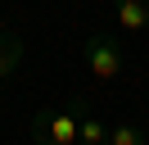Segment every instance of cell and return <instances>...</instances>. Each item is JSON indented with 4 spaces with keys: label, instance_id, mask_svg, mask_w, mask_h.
Wrapping results in <instances>:
<instances>
[{
    "label": "cell",
    "instance_id": "obj_7",
    "mask_svg": "<svg viewBox=\"0 0 149 145\" xmlns=\"http://www.w3.org/2000/svg\"><path fill=\"white\" fill-rule=\"evenodd\" d=\"M0 27H5V23H0Z\"/></svg>",
    "mask_w": 149,
    "mask_h": 145
},
{
    "label": "cell",
    "instance_id": "obj_2",
    "mask_svg": "<svg viewBox=\"0 0 149 145\" xmlns=\"http://www.w3.org/2000/svg\"><path fill=\"white\" fill-rule=\"evenodd\" d=\"M81 54H86L91 77H100V82H118V77H122V68H127L122 45H118V41H109V36H91V41L81 45Z\"/></svg>",
    "mask_w": 149,
    "mask_h": 145
},
{
    "label": "cell",
    "instance_id": "obj_3",
    "mask_svg": "<svg viewBox=\"0 0 149 145\" xmlns=\"http://www.w3.org/2000/svg\"><path fill=\"white\" fill-rule=\"evenodd\" d=\"M113 9H118V27L127 36L149 27V0H113Z\"/></svg>",
    "mask_w": 149,
    "mask_h": 145
},
{
    "label": "cell",
    "instance_id": "obj_6",
    "mask_svg": "<svg viewBox=\"0 0 149 145\" xmlns=\"http://www.w3.org/2000/svg\"><path fill=\"white\" fill-rule=\"evenodd\" d=\"M109 145H149V136L136 122H118V127H109Z\"/></svg>",
    "mask_w": 149,
    "mask_h": 145
},
{
    "label": "cell",
    "instance_id": "obj_5",
    "mask_svg": "<svg viewBox=\"0 0 149 145\" xmlns=\"http://www.w3.org/2000/svg\"><path fill=\"white\" fill-rule=\"evenodd\" d=\"M77 145H109V132L95 113H86V100H81V113H77Z\"/></svg>",
    "mask_w": 149,
    "mask_h": 145
},
{
    "label": "cell",
    "instance_id": "obj_4",
    "mask_svg": "<svg viewBox=\"0 0 149 145\" xmlns=\"http://www.w3.org/2000/svg\"><path fill=\"white\" fill-rule=\"evenodd\" d=\"M18 68H23V41H18V32L0 27V82H9Z\"/></svg>",
    "mask_w": 149,
    "mask_h": 145
},
{
    "label": "cell",
    "instance_id": "obj_1",
    "mask_svg": "<svg viewBox=\"0 0 149 145\" xmlns=\"http://www.w3.org/2000/svg\"><path fill=\"white\" fill-rule=\"evenodd\" d=\"M77 113H81V100H72V109H41L32 118V141L41 145H77Z\"/></svg>",
    "mask_w": 149,
    "mask_h": 145
}]
</instances>
